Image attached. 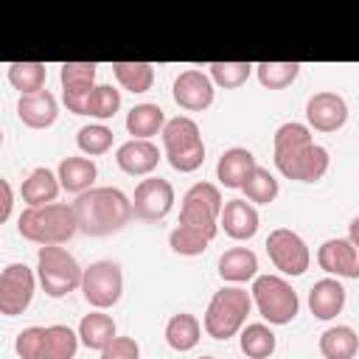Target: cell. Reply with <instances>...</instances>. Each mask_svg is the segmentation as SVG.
<instances>
[{
    "instance_id": "28",
    "label": "cell",
    "mask_w": 359,
    "mask_h": 359,
    "mask_svg": "<svg viewBox=\"0 0 359 359\" xmlns=\"http://www.w3.org/2000/svg\"><path fill=\"white\" fill-rule=\"evenodd\" d=\"M165 129V115L157 104H135L126 115V132L135 135V140H149L157 132L163 135Z\"/></svg>"
},
{
    "instance_id": "29",
    "label": "cell",
    "mask_w": 359,
    "mask_h": 359,
    "mask_svg": "<svg viewBox=\"0 0 359 359\" xmlns=\"http://www.w3.org/2000/svg\"><path fill=\"white\" fill-rule=\"evenodd\" d=\"M79 339L90 351H104L115 339V320L104 311H90L79 323Z\"/></svg>"
},
{
    "instance_id": "39",
    "label": "cell",
    "mask_w": 359,
    "mask_h": 359,
    "mask_svg": "<svg viewBox=\"0 0 359 359\" xmlns=\"http://www.w3.org/2000/svg\"><path fill=\"white\" fill-rule=\"evenodd\" d=\"M101 359H140V345L132 337H115L101 351Z\"/></svg>"
},
{
    "instance_id": "19",
    "label": "cell",
    "mask_w": 359,
    "mask_h": 359,
    "mask_svg": "<svg viewBox=\"0 0 359 359\" xmlns=\"http://www.w3.org/2000/svg\"><path fill=\"white\" fill-rule=\"evenodd\" d=\"M258 210L252 208V202L247 199H227L219 224L224 227V233L236 241H247L258 233Z\"/></svg>"
},
{
    "instance_id": "37",
    "label": "cell",
    "mask_w": 359,
    "mask_h": 359,
    "mask_svg": "<svg viewBox=\"0 0 359 359\" xmlns=\"http://www.w3.org/2000/svg\"><path fill=\"white\" fill-rule=\"evenodd\" d=\"M76 146L90 154V157H98V154H107L112 149V129L104 126V123H90V126H81L79 135H76Z\"/></svg>"
},
{
    "instance_id": "41",
    "label": "cell",
    "mask_w": 359,
    "mask_h": 359,
    "mask_svg": "<svg viewBox=\"0 0 359 359\" xmlns=\"http://www.w3.org/2000/svg\"><path fill=\"white\" fill-rule=\"evenodd\" d=\"M348 238L359 247V216H356V219H351V224H348Z\"/></svg>"
},
{
    "instance_id": "23",
    "label": "cell",
    "mask_w": 359,
    "mask_h": 359,
    "mask_svg": "<svg viewBox=\"0 0 359 359\" xmlns=\"http://www.w3.org/2000/svg\"><path fill=\"white\" fill-rule=\"evenodd\" d=\"M345 306V289L337 278H323L309 292V309L317 320H334Z\"/></svg>"
},
{
    "instance_id": "20",
    "label": "cell",
    "mask_w": 359,
    "mask_h": 359,
    "mask_svg": "<svg viewBox=\"0 0 359 359\" xmlns=\"http://www.w3.org/2000/svg\"><path fill=\"white\" fill-rule=\"evenodd\" d=\"M255 154L250 149H241V146H233L227 149L219 163H216V177L224 188H244V182L250 180V174L255 171Z\"/></svg>"
},
{
    "instance_id": "8",
    "label": "cell",
    "mask_w": 359,
    "mask_h": 359,
    "mask_svg": "<svg viewBox=\"0 0 359 359\" xmlns=\"http://www.w3.org/2000/svg\"><path fill=\"white\" fill-rule=\"evenodd\" d=\"M250 294H252V303L258 306V314L269 325H286L300 311L297 292L280 275H258L252 280V292Z\"/></svg>"
},
{
    "instance_id": "9",
    "label": "cell",
    "mask_w": 359,
    "mask_h": 359,
    "mask_svg": "<svg viewBox=\"0 0 359 359\" xmlns=\"http://www.w3.org/2000/svg\"><path fill=\"white\" fill-rule=\"evenodd\" d=\"M224 202L216 185L210 182H194L185 196H182V208H180V224H191L208 233L219 230V219H222Z\"/></svg>"
},
{
    "instance_id": "6",
    "label": "cell",
    "mask_w": 359,
    "mask_h": 359,
    "mask_svg": "<svg viewBox=\"0 0 359 359\" xmlns=\"http://www.w3.org/2000/svg\"><path fill=\"white\" fill-rule=\"evenodd\" d=\"M163 149H165V160L174 171H180V174L196 171L205 160V143H202L196 121H191L185 115H177V118L165 121Z\"/></svg>"
},
{
    "instance_id": "13",
    "label": "cell",
    "mask_w": 359,
    "mask_h": 359,
    "mask_svg": "<svg viewBox=\"0 0 359 359\" xmlns=\"http://www.w3.org/2000/svg\"><path fill=\"white\" fill-rule=\"evenodd\" d=\"M135 216L143 222H163L174 208V188L163 177H146L135 185L132 196Z\"/></svg>"
},
{
    "instance_id": "27",
    "label": "cell",
    "mask_w": 359,
    "mask_h": 359,
    "mask_svg": "<svg viewBox=\"0 0 359 359\" xmlns=\"http://www.w3.org/2000/svg\"><path fill=\"white\" fill-rule=\"evenodd\" d=\"M320 353L325 359H353L359 353V334L351 325H331L320 334Z\"/></svg>"
},
{
    "instance_id": "40",
    "label": "cell",
    "mask_w": 359,
    "mask_h": 359,
    "mask_svg": "<svg viewBox=\"0 0 359 359\" xmlns=\"http://www.w3.org/2000/svg\"><path fill=\"white\" fill-rule=\"evenodd\" d=\"M0 191H3V205H0V222H6L8 219V213H11V185H8V180H0Z\"/></svg>"
},
{
    "instance_id": "18",
    "label": "cell",
    "mask_w": 359,
    "mask_h": 359,
    "mask_svg": "<svg viewBox=\"0 0 359 359\" xmlns=\"http://www.w3.org/2000/svg\"><path fill=\"white\" fill-rule=\"evenodd\" d=\"M115 163L123 174H132V177H146L157 168L160 163V149L151 143V140H126L118 146L115 151Z\"/></svg>"
},
{
    "instance_id": "25",
    "label": "cell",
    "mask_w": 359,
    "mask_h": 359,
    "mask_svg": "<svg viewBox=\"0 0 359 359\" xmlns=\"http://www.w3.org/2000/svg\"><path fill=\"white\" fill-rule=\"evenodd\" d=\"M56 177H59V182H62L65 191L81 196V194H87L93 188V182L98 177V168H95V163L90 157H65L59 163Z\"/></svg>"
},
{
    "instance_id": "24",
    "label": "cell",
    "mask_w": 359,
    "mask_h": 359,
    "mask_svg": "<svg viewBox=\"0 0 359 359\" xmlns=\"http://www.w3.org/2000/svg\"><path fill=\"white\" fill-rule=\"evenodd\" d=\"M219 275L227 283H247L258 278V255L250 247H230L219 258Z\"/></svg>"
},
{
    "instance_id": "36",
    "label": "cell",
    "mask_w": 359,
    "mask_h": 359,
    "mask_svg": "<svg viewBox=\"0 0 359 359\" xmlns=\"http://www.w3.org/2000/svg\"><path fill=\"white\" fill-rule=\"evenodd\" d=\"M118 109H121V93H118L112 84H95V90H93L90 98H87L84 115H93V118H98V121H107V118H112Z\"/></svg>"
},
{
    "instance_id": "35",
    "label": "cell",
    "mask_w": 359,
    "mask_h": 359,
    "mask_svg": "<svg viewBox=\"0 0 359 359\" xmlns=\"http://www.w3.org/2000/svg\"><path fill=\"white\" fill-rule=\"evenodd\" d=\"M241 191H244V196H247L250 202H255V205H269V202L278 196L280 185H278V180L269 174V168L255 165V171L250 174V180L244 182Z\"/></svg>"
},
{
    "instance_id": "7",
    "label": "cell",
    "mask_w": 359,
    "mask_h": 359,
    "mask_svg": "<svg viewBox=\"0 0 359 359\" xmlns=\"http://www.w3.org/2000/svg\"><path fill=\"white\" fill-rule=\"evenodd\" d=\"M36 278L45 289L48 297H65L73 289H81L84 269L79 261L59 244L53 247H39L36 252Z\"/></svg>"
},
{
    "instance_id": "11",
    "label": "cell",
    "mask_w": 359,
    "mask_h": 359,
    "mask_svg": "<svg viewBox=\"0 0 359 359\" xmlns=\"http://www.w3.org/2000/svg\"><path fill=\"white\" fill-rule=\"evenodd\" d=\"M266 252H269V261L275 264V269H280L283 275H303L311 264V252L306 247V241L289 230V227H278L266 236Z\"/></svg>"
},
{
    "instance_id": "38",
    "label": "cell",
    "mask_w": 359,
    "mask_h": 359,
    "mask_svg": "<svg viewBox=\"0 0 359 359\" xmlns=\"http://www.w3.org/2000/svg\"><path fill=\"white\" fill-rule=\"evenodd\" d=\"M208 67H210L213 84H219L224 90H233V87H241L250 79L255 65H250V62H210Z\"/></svg>"
},
{
    "instance_id": "31",
    "label": "cell",
    "mask_w": 359,
    "mask_h": 359,
    "mask_svg": "<svg viewBox=\"0 0 359 359\" xmlns=\"http://www.w3.org/2000/svg\"><path fill=\"white\" fill-rule=\"evenodd\" d=\"M112 73L129 93H146L154 84V65L149 62H112Z\"/></svg>"
},
{
    "instance_id": "2",
    "label": "cell",
    "mask_w": 359,
    "mask_h": 359,
    "mask_svg": "<svg viewBox=\"0 0 359 359\" xmlns=\"http://www.w3.org/2000/svg\"><path fill=\"white\" fill-rule=\"evenodd\" d=\"M79 230L87 236H109L129 224L135 208L132 199L118 188H90L73 202Z\"/></svg>"
},
{
    "instance_id": "32",
    "label": "cell",
    "mask_w": 359,
    "mask_h": 359,
    "mask_svg": "<svg viewBox=\"0 0 359 359\" xmlns=\"http://www.w3.org/2000/svg\"><path fill=\"white\" fill-rule=\"evenodd\" d=\"M213 238H216V233H208V230H199L191 224H177L168 233V247L177 255H202Z\"/></svg>"
},
{
    "instance_id": "10",
    "label": "cell",
    "mask_w": 359,
    "mask_h": 359,
    "mask_svg": "<svg viewBox=\"0 0 359 359\" xmlns=\"http://www.w3.org/2000/svg\"><path fill=\"white\" fill-rule=\"evenodd\" d=\"M81 294L93 309H109L123 294V272L115 261H95L84 269Z\"/></svg>"
},
{
    "instance_id": "16",
    "label": "cell",
    "mask_w": 359,
    "mask_h": 359,
    "mask_svg": "<svg viewBox=\"0 0 359 359\" xmlns=\"http://www.w3.org/2000/svg\"><path fill=\"white\" fill-rule=\"evenodd\" d=\"M306 121L317 132H337L348 121V104L339 93H328V90L314 93L306 101Z\"/></svg>"
},
{
    "instance_id": "30",
    "label": "cell",
    "mask_w": 359,
    "mask_h": 359,
    "mask_svg": "<svg viewBox=\"0 0 359 359\" xmlns=\"http://www.w3.org/2000/svg\"><path fill=\"white\" fill-rule=\"evenodd\" d=\"M238 345H241V353L250 356V359H269L275 353V334L269 325L264 323H250L241 328V337H238Z\"/></svg>"
},
{
    "instance_id": "33",
    "label": "cell",
    "mask_w": 359,
    "mask_h": 359,
    "mask_svg": "<svg viewBox=\"0 0 359 359\" xmlns=\"http://www.w3.org/2000/svg\"><path fill=\"white\" fill-rule=\"evenodd\" d=\"M48 70L42 62H11L8 65V81L14 90H20V95H34L45 87Z\"/></svg>"
},
{
    "instance_id": "17",
    "label": "cell",
    "mask_w": 359,
    "mask_h": 359,
    "mask_svg": "<svg viewBox=\"0 0 359 359\" xmlns=\"http://www.w3.org/2000/svg\"><path fill=\"white\" fill-rule=\"evenodd\" d=\"M317 264L337 278H359V247L351 238H328L317 250Z\"/></svg>"
},
{
    "instance_id": "12",
    "label": "cell",
    "mask_w": 359,
    "mask_h": 359,
    "mask_svg": "<svg viewBox=\"0 0 359 359\" xmlns=\"http://www.w3.org/2000/svg\"><path fill=\"white\" fill-rule=\"evenodd\" d=\"M34 289H36V278H34L31 266L8 264L0 272V314H6V317L22 314L34 300Z\"/></svg>"
},
{
    "instance_id": "14",
    "label": "cell",
    "mask_w": 359,
    "mask_h": 359,
    "mask_svg": "<svg viewBox=\"0 0 359 359\" xmlns=\"http://www.w3.org/2000/svg\"><path fill=\"white\" fill-rule=\"evenodd\" d=\"M95 67H98L95 62H65L59 70L65 107L73 115H84L87 98L95 90Z\"/></svg>"
},
{
    "instance_id": "3",
    "label": "cell",
    "mask_w": 359,
    "mask_h": 359,
    "mask_svg": "<svg viewBox=\"0 0 359 359\" xmlns=\"http://www.w3.org/2000/svg\"><path fill=\"white\" fill-rule=\"evenodd\" d=\"M79 230V219L73 205L65 202H50L42 208H25L17 219V233L39 247H53V244H65L67 238H73V233Z\"/></svg>"
},
{
    "instance_id": "26",
    "label": "cell",
    "mask_w": 359,
    "mask_h": 359,
    "mask_svg": "<svg viewBox=\"0 0 359 359\" xmlns=\"http://www.w3.org/2000/svg\"><path fill=\"white\" fill-rule=\"evenodd\" d=\"M199 339H202V323H199L194 314L180 311V314H174V317L165 323V342H168V348H174V351L185 353V351L196 348Z\"/></svg>"
},
{
    "instance_id": "42",
    "label": "cell",
    "mask_w": 359,
    "mask_h": 359,
    "mask_svg": "<svg viewBox=\"0 0 359 359\" xmlns=\"http://www.w3.org/2000/svg\"><path fill=\"white\" fill-rule=\"evenodd\" d=\"M199 359H213V356H199Z\"/></svg>"
},
{
    "instance_id": "5",
    "label": "cell",
    "mask_w": 359,
    "mask_h": 359,
    "mask_svg": "<svg viewBox=\"0 0 359 359\" xmlns=\"http://www.w3.org/2000/svg\"><path fill=\"white\" fill-rule=\"evenodd\" d=\"M76 348L79 334L67 325H28L14 339L20 359H73Z\"/></svg>"
},
{
    "instance_id": "22",
    "label": "cell",
    "mask_w": 359,
    "mask_h": 359,
    "mask_svg": "<svg viewBox=\"0 0 359 359\" xmlns=\"http://www.w3.org/2000/svg\"><path fill=\"white\" fill-rule=\"evenodd\" d=\"M59 188H62L59 177H56L50 168L39 165V168H34V171H31V174L22 180L20 194H22V202H25L28 208H42V205L56 202Z\"/></svg>"
},
{
    "instance_id": "34",
    "label": "cell",
    "mask_w": 359,
    "mask_h": 359,
    "mask_svg": "<svg viewBox=\"0 0 359 359\" xmlns=\"http://www.w3.org/2000/svg\"><path fill=\"white\" fill-rule=\"evenodd\" d=\"M300 73V62H261L255 65V76L266 90L289 87Z\"/></svg>"
},
{
    "instance_id": "15",
    "label": "cell",
    "mask_w": 359,
    "mask_h": 359,
    "mask_svg": "<svg viewBox=\"0 0 359 359\" xmlns=\"http://www.w3.org/2000/svg\"><path fill=\"white\" fill-rule=\"evenodd\" d=\"M174 101L188 112H202L213 104V79L210 73H202L196 67L182 70L174 79Z\"/></svg>"
},
{
    "instance_id": "4",
    "label": "cell",
    "mask_w": 359,
    "mask_h": 359,
    "mask_svg": "<svg viewBox=\"0 0 359 359\" xmlns=\"http://www.w3.org/2000/svg\"><path fill=\"white\" fill-rule=\"evenodd\" d=\"M250 309H252V294L247 289L224 286L210 297L202 317V328L213 339H230L244 328Z\"/></svg>"
},
{
    "instance_id": "21",
    "label": "cell",
    "mask_w": 359,
    "mask_h": 359,
    "mask_svg": "<svg viewBox=\"0 0 359 359\" xmlns=\"http://www.w3.org/2000/svg\"><path fill=\"white\" fill-rule=\"evenodd\" d=\"M17 115L31 129H48L56 121V115H59V104H56V98L48 90H39L34 95H20Z\"/></svg>"
},
{
    "instance_id": "1",
    "label": "cell",
    "mask_w": 359,
    "mask_h": 359,
    "mask_svg": "<svg viewBox=\"0 0 359 359\" xmlns=\"http://www.w3.org/2000/svg\"><path fill=\"white\" fill-rule=\"evenodd\" d=\"M272 157L275 168L286 180L297 182H317L328 171V151L311 140V132L306 123L289 121L275 129L272 137Z\"/></svg>"
}]
</instances>
